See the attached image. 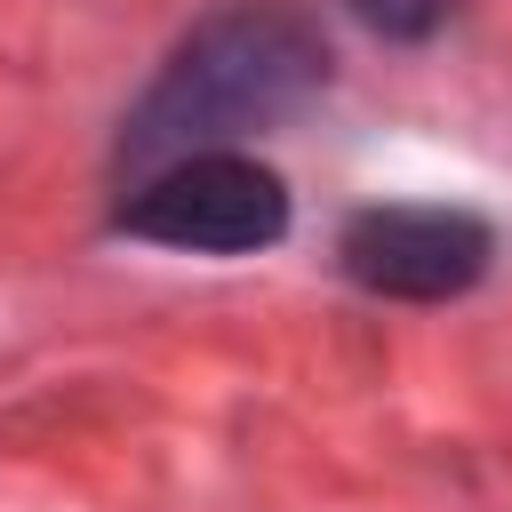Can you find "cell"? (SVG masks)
Returning <instances> with one entry per match:
<instances>
[{
    "label": "cell",
    "instance_id": "obj_1",
    "mask_svg": "<svg viewBox=\"0 0 512 512\" xmlns=\"http://www.w3.org/2000/svg\"><path fill=\"white\" fill-rule=\"evenodd\" d=\"M328 80V48L312 24L280 16V8H224L208 16L144 88V104L120 128V168L128 184L192 160V152H232L240 136L288 120L296 104H312Z\"/></svg>",
    "mask_w": 512,
    "mask_h": 512
},
{
    "label": "cell",
    "instance_id": "obj_2",
    "mask_svg": "<svg viewBox=\"0 0 512 512\" xmlns=\"http://www.w3.org/2000/svg\"><path fill=\"white\" fill-rule=\"evenodd\" d=\"M120 232L192 256H256L288 232V184L248 152H192L128 184Z\"/></svg>",
    "mask_w": 512,
    "mask_h": 512
},
{
    "label": "cell",
    "instance_id": "obj_3",
    "mask_svg": "<svg viewBox=\"0 0 512 512\" xmlns=\"http://www.w3.org/2000/svg\"><path fill=\"white\" fill-rule=\"evenodd\" d=\"M496 240L464 208H360L336 240V264L392 304H448L488 272Z\"/></svg>",
    "mask_w": 512,
    "mask_h": 512
},
{
    "label": "cell",
    "instance_id": "obj_4",
    "mask_svg": "<svg viewBox=\"0 0 512 512\" xmlns=\"http://www.w3.org/2000/svg\"><path fill=\"white\" fill-rule=\"evenodd\" d=\"M384 40H424L440 16H448V0H352Z\"/></svg>",
    "mask_w": 512,
    "mask_h": 512
}]
</instances>
